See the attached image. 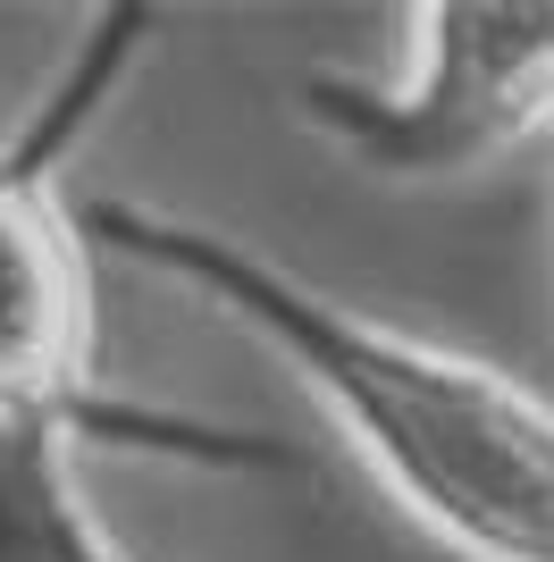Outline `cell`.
Masks as SVG:
<instances>
[{
  "label": "cell",
  "mask_w": 554,
  "mask_h": 562,
  "mask_svg": "<svg viewBox=\"0 0 554 562\" xmlns=\"http://www.w3.org/2000/svg\"><path fill=\"white\" fill-rule=\"evenodd\" d=\"M85 244L118 260H143L160 278L193 285L219 319L286 361L328 403V420L353 437L395 504L429 520L470 562H554V403L530 395L496 361L445 352L429 336H403L387 319H362L353 303L302 285L269 252L235 244L219 227L143 211V202H85Z\"/></svg>",
  "instance_id": "6da1fadb"
},
{
  "label": "cell",
  "mask_w": 554,
  "mask_h": 562,
  "mask_svg": "<svg viewBox=\"0 0 554 562\" xmlns=\"http://www.w3.org/2000/svg\"><path fill=\"white\" fill-rule=\"evenodd\" d=\"M160 34V9L118 0L85 25L76 59L59 68L34 117L0 143V437H51V446H118V453H160L193 470H286L295 453L277 437L126 403L101 386V328H92V269H85V227H76L68 160L135 76V59Z\"/></svg>",
  "instance_id": "7a4b0ae2"
},
{
  "label": "cell",
  "mask_w": 554,
  "mask_h": 562,
  "mask_svg": "<svg viewBox=\"0 0 554 562\" xmlns=\"http://www.w3.org/2000/svg\"><path fill=\"white\" fill-rule=\"evenodd\" d=\"M412 85L311 68L302 117L387 186L479 177L554 126V0H437L420 9Z\"/></svg>",
  "instance_id": "3957f363"
},
{
  "label": "cell",
  "mask_w": 554,
  "mask_h": 562,
  "mask_svg": "<svg viewBox=\"0 0 554 562\" xmlns=\"http://www.w3.org/2000/svg\"><path fill=\"white\" fill-rule=\"evenodd\" d=\"M0 562H126L51 437H0Z\"/></svg>",
  "instance_id": "277c9868"
}]
</instances>
